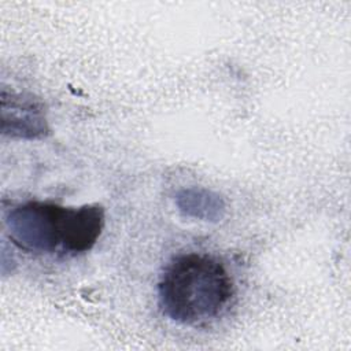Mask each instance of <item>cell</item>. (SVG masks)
Listing matches in <instances>:
<instances>
[{
  "instance_id": "3",
  "label": "cell",
  "mask_w": 351,
  "mask_h": 351,
  "mask_svg": "<svg viewBox=\"0 0 351 351\" xmlns=\"http://www.w3.org/2000/svg\"><path fill=\"white\" fill-rule=\"evenodd\" d=\"M1 129L4 134L21 138H38L48 133L44 107L32 96L1 95Z\"/></svg>"
},
{
  "instance_id": "4",
  "label": "cell",
  "mask_w": 351,
  "mask_h": 351,
  "mask_svg": "<svg viewBox=\"0 0 351 351\" xmlns=\"http://www.w3.org/2000/svg\"><path fill=\"white\" fill-rule=\"evenodd\" d=\"M177 206L185 214L204 221H217L222 217L223 200L214 192L202 188L182 189L177 195Z\"/></svg>"
},
{
  "instance_id": "1",
  "label": "cell",
  "mask_w": 351,
  "mask_h": 351,
  "mask_svg": "<svg viewBox=\"0 0 351 351\" xmlns=\"http://www.w3.org/2000/svg\"><path fill=\"white\" fill-rule=\"evenodd\" d=\"M11 241L23 251L84 254L96 244L104 226L103 206L64 207L52 202L29 200L7 215Z\"/></svg>"
},
{
  "instance_id": "2",
  "label": "cell",
  "mask_w": 351,
  "mask_h": 351,
  "mask_svg": "<svg viewBox=\"0 0 351 351\" xmlns=\"http://www.w3.org/2000/svg\"><path fill=\"white\" fill-rule=\"evenodd\" d=\"M232 296L233 281L226 267L200 252L174 256L158 284L163 314L184 325H199L218 317Z\"/></svg>"
}]
</instances>
